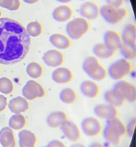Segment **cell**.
<instances>
[{
    "instance_id": "obj_30",
    "label": "cell",
    "mask_w": 136,
    "mask_h": 147,
    "mask_svg": "<svg viewBox=\"0 0 136 147\" xmlns=\"http://www.w3.org/2000/svg\"><path fill=\"white\" fill-rule=\"evenodd\" d=\"M27 32L29 36L33 37H38L42 33V26L38 22H32L28 24Z\"/></svg>"
},
{
    "instance_id": "obj_31",
    "label": "cell",
    "mask_w": 136,
    "mask_h": 147,
    "mask_svg": "<svg viewBox=\"0 0 136 147\" xmlns=\"http://www.w3.org/2000/svg\"><path fill=\"white\" fill-rule=\"evenodd\" d=\"M13 83L7 78H0V92L4 94H9L13 90Z\"/></svg>"
},
{
    "instance_id": "obj_23",
    "label": "cell",
    "mask_w": 136,
    "mask_h": 147,
    "mask_svg": "<svg viewBox=\"0 0 136 147\" xmlns=\"http://www.w3.org/2000/svg\"><path fill=\"white\" fill-rule=\"evenodd\" d=\"M123 43L136 47V27L132 23L128 24L124 27L121 35Z\"/></svg>"
},
{
    "instance_id": "obj_24",
    "label": "cell",
    "mask_w": 136,
    "mask_h": 147,
    "mask_svg": "<svg viewBox=\"0 0 136 147\" xmlns=\"http://www.w3.org/2000/svg\"><path fill=\"white\" fill-rule=\"evenodd\" d=\"M101 65L97 58L92 56L84 59L82 64V69L85 73L90 77L99 69Z\"/></svg>"
},
{
    "instance_id": "obj_1",
    "label": "cell",
    "mask_w": 136,
    "mask_h": 147,
    "mask_svg": "<svg viewBox=\"0 0 136 147\" xmlns=\"http://www.w3.org/2000/svg\"><path fill=\"white\" fill-rule=\"evenodd\" d=\"M31 39L18 22L0 18V64L13 65L21 61L29 51Z\"/></svg>"
},
{
    "instance_id": "obj_12",
    "label": "cell",
    "mask_w": 136,
    "mask_h": 147,
    "mask_svg": "<svg viewBox=\"0 0 136 147\" xmlns=\"http://www.w3.org/2000/svg\"><path fill=\"white\" fill-rule=\"evenodd\" d=\"M100 8L94 2H85L80 6V13L83 18L86 20H96L100 15Z\"/></svg>"
},
{
    "instance_id": "obj_14",
    "label": "cell",
    "mask_w": 136,
    "mask_h": 147,
    "mask_svg": "<svg viewBox=\"0 0 136 147\" xmlns=\"http://www.w3.org/2000/svg\"><path fill=\"white\" fill-rule=\"evenodd\" d=\"M52 79L57 84H67L71 82L74 78L73 72L68 68L60 67L53 71Z\"/></svg>"
},
{
    "instance_id": "obj_9",
    "label": "cell",
    "mask_w": 136,
    "mask_h": 147,
    "mask_svg": "<svg viewBox=\"0 0 136 147\" xmlns=\"http://www.w3.org/2000/svg\"><path fill=\"white\" fill-rule=\"evenodd\" d=\"M94 113L97 117L106 121L117 118L119 115L117 108L108 104L96 105L94 109Z\"/></svg>"
},
{
    "instance_id": "obj_22",
    "label": "cell",
    "mask_w": 136,
    "mask_h": 147,
    "mask_svg": "<svg viewBox=\"0 0 136 147\" xmlns=\"http://www.w3.org/2000/svg\"><path fill=\"white\" fill-rule=\"evenodd\" d=\"M0 144L2 147H16L14 132L9 127H4L0 130Z\"/></svg>"
},
{
    "instance_id": "obj_16",
    "label": "cell",
    "mask_w": 136,
    "mask_h": 147,
    "mask_svg": "<svg viewBox=\"0 0 136 147\" xmlns=\"http://www.w3.org/2000/svg\"><path fill=\"white\" fill-rule=\"evenodd\" d=\"M73 9L68 5H61L56 7L52 13V17L56 21L64 22L71 19L73 15Z\"/></svg>"
},
{
    "instance_id": "obj_46",
    "label": "cell",
    "mask_w": 136,
    "mask_h": 147,
    "mask_svg": "<svg viewBox=\"0 0 136 147\" xmlns=\"http://www.w3.org/2000/svg\"></svg>"
},
{
    "instance_id": "obj_19",
    "label": "cell",
    "mask_w": 136,
    "mask_h": 147,
    "mask_svg": "<svg viewBox=\"0 0 136 147\" xmlns=\"http://www.w3.org/2000/svg\"><path fill=\"white\" fill-rule=\"evenodd\" d=\"M8 106L10 111L15 114L24 113L29 109V104L27 100L21 96L11 99Z\"/></svg>"
},
{
    "instance_id": "obj_44",
    "label": "cell",
    "mask_w": 136,
    "mask_h": 147,
    "mask_svg": "<svg viewBox=\"0 0 136 147\" xmlns=\"http://www.w3.org/2000/svg\"><path fill=\"white\" fill-rule=\"evenodd\" d=\"M55 1H58L59 2L60 1V0H55Z\"/></svg>"
},
{
    "instance_id": "obj_33",
    "label": "cell",
    "mask_w": 136,
    "mask_h": 147,
    "mask_svg": "<svg viewBox=\"0 0 136 147\" xmlns=\"http://www.w3.org/2000/svg\"><path fill=\"white\" fill-rule=\"evenodd\" d=\"M136 118H132L128 123L127 126H126V134L129 137L131 138L134 135L135 128L136 126Z\"/></svg>"
},
{
    "instance_id": "obj_15",
    "label": "cell",
    "mask_w": 136,
    "mask_h": 147,
    "mask_svg": "<svg viewBox=\"0 0 136 147\" xmlns=\"http://www.w3.org/2000/svg\"><path fill=\"white\" fill-rule=\"evenodd\" d=\"M80 92L84 96L94 98L99 96L100 88L99 86L93 80H85L81 83L80 86Z\"/></svg>"
},
{
    "instance_id": "obj_36",
    "label": "cell",
    "mask_w": 136,
    "mask_h": 147,
    "mask_svg": "<svg viewBox=\"0 0 136 147\" xmlns=\"http://www.w3.org/2000/svg\"><path fill=\"white\" fill-rule=\"evenodd\" d=\"M13 3V0H0V7L9 9Z\"/></svg>"
},
{
    "instance_id": "obj_10",
    "label": "cell",
    "mask_w": 136,
    "mask_h": 147,
    "mask_svg": "<svg viewBox=\"0 0 136 147\" xmlns=\"http://www.w3.org/2000/svg\"><path fill=\"white\" fill-rule=\"evenodd\" d=\"M60 128L64 136L69 141L76 142L81 139L80 129L73 122L68 120Z\"/></svg>"
},
{
    "instance_id": "obj_2",
    "label": "cell",
    "mask_w": 136,
    "mask_h": 147,
    "mask_svg": "<svg viewBox=\"0 0 136 147\" xmlns=\"http://www.w3.org/2000/svg\"><path fill=\"white\" fill-rule=\"evenodd\" d=\"M103 133L105 140L108 143L118 146L126 134V126L118 117L108 120Z\"/></svg>"
},
{
    "instance_id": "obj_29",
    "label": "cell",
    "mask_w": 136,
    "mask_h": 147,
    "mask_svg": "<svg viewBox=\"0 0 136 147\" xmlns=\"http://www.w3.org/2000/svg\"><path fill=\"white\" fill-rule=\"evenodd\" d=\"M27 74L33 78H38L42 76L43 69L39 64L36 63H30L27 67Z\"/></svg>"
},
{
    "instance_id": "obj_17",
    "label": "cell",
    "mask_w": 136,
    "mask_h": 147,
    "mask_svg": "<svg viewBox=\"0 0 136 147\" xmlns=\"http://www.w3.org/2000/svg\"><path fill=\"white\" fill-rule=\"evenodd\" d=\"M68 120L67 115L61 111H54L50 113L46 118V123L52 128L61 127Z\"/></svg>"
},
{
    "instance_id": "obj_8",
    "label": "cell",
    "mask_w": 136,
    "mask_h": 147,
    "mask_svg": "<svg viewBox=\"0 0 136 147\" xmlns=\"http://www.w3.org/2000/svg\"><path fill=\"white\" fill-rule=\"evenodd\" d=\"M81 129L84 134L90 137H96L101 134L103 131L101 123L95 117H86L82 121Z\"/></svg>"
},
{
    "instance_id": "obj_18",
    "label": "cell",
    "mask_w": 136,
    "mask_h": 147,
    "mask_svg": "<svg viewBox=\"0 0 136 147\" xmlns=\"http://www.w3.org/2000/svg\"><path fill=\"white\" fill-rule=\"evenodd\" d=\"M20 147H36L37 138L30 130L22 129L18 134Z\"/></svg>"
},
{
    "instance_id": "obj_38",
    "label": "cell",
    "mask_w": 136,
    "mask_h": 147,
    "mask_svg": "<svg viewBox=\"0 0 136 147\" xmlns=\"http://www.w3.org/2000/svg\"><path fill=\"white\" fill-rule=\"evenodd\" d=\"M20 6V0H13V3L11 7L8 9L10 11H15L19 9Z\"/></svg>"
},
{
    "instance_id": "obj_28",
    "label": "cell",
    "mask_w": 136,
    "mask_h": 147,
    "mask_svg": "<svg viewBox=\"0 0 136 147\" xmlns=\"http://www.w3.org/2000/svg\"><path fill=\"white\" fill-rule=\"evenodd\" d=\"M120 53L123 58L127 60H135L136 58V47L123 43L120 49Z\"/></svg>"
},
{
    "instance_id": "obj_42",
    "label": "cell",
    "mask_w": 136,
    "mask_h": 147,
    "mask_svg": "<svg viewBox=\"0 0 136 147\" xmlns=\"http://www.w3.org/2000/svg\"><path fill=\"white\" fill-rule=\"evenodd\" d=\"M72 1L73 0H60L59 2L62 3H67L70 2Z\"/></svg>"
},
{
    "instance_id": "obj_37",
    "label": "cell",
    "mask_w": 136,
    "mask_h": 147,
    "mask_svg": "<svg viewBox=\"0 0 136 147\" xmlns=\"http://www.w3.org/2000/svg\"><path fill=\"white\" fill-rule=\"evenodd\" d=\"M7 105V98L3 95H0V112L5 109Z\"/></svg>"
},
{
    "instance_id": "obj_5",
    "label": "cell",
    "mask_w": 136,
    "mask_h": 147,
    "mask_svg": "<svg viewBox=\"0 0 136 147\" xmlns=\"http://www.w3.org/2000/svg\"><path fill=\"white\" fill-rule=\"evenodd\" d=\"M100 14L108 23L114 25L125 18L128 11L125 8L115 7L107 4L100 8Z\"/></svg>"
},
{
    "instance_id": "obj_11",
    "label": "cell",
    "mask_w": 136,
    "mask_h": 147,
    "mask_svg": "<svg viewBox=\"0 0 136 147\" xmlns=\"http://www.w3.org/2000/svg\"><path fill=\"white\" fill-rule=\"evenodd\" d=\"M42 60L49 67L57 68L60 67L65 62V57L63 53L56 50H50L44 53Z\"/></svg>"
},
{
    "instance_id": "obj_43",
    "label": "cell",
    "mask_w": 136,
    "mask_h": 147,
    "mask_svg": "<svg viewBox=\"0 0 136 147\" xmlns=\"http://www.w3.org/2000/svg\"><path fill=\"white\" fill-rule=\"evenodd\" d=\"M1 9H0V17H1Z\"/></svg>"
},
{
    "instance_id": "obj_25",
    "label": "cell",
    "mask_w": 136,
    "mask_h": 147,
    "mask_svg": "<svg viewBox=\"0 0 136 147\" xmlns=\"http://www.w3.org/2000/svg\"><path fill=\"white\" fill-rule=\"evenodd\" d=\"M92 52L97 58L105 59L112 57L116 52L111 50L103 43H100L93 47Z\"/></svg>"
},
{
    "instance_id": "obj_32",
    "label": "cell",
    "mask_w": 136,
    "mask_h": 147,
    "mask_svg": "<svg viewBox=\"0 0 136 147\" xmlns=\"http://www.w3.org/2000/svg\"><path fill=\"white\" fill-rule=\"evenodd\" d=\"M108 75L107 70L102 65L99 69L90 78L95 81H101L105 80Z\"/></svg>"
},
{
    "instance_id": "obj_26",
    "label": "cell",
    "mask_w": 136,
    "mask_h": 147,
    "mask_svg": "<svg viewBox=\"0 0 136 147\" xmlns=\"http://www.w3.org/2000/svg\"><path fill=\"white\" fill-rule=\"evenodd\" d=\"M78 98V95L76 92L70 87L64 88L59 94L61 101L66 105H71L77 101Z\"/></svg>"
},
{
    "instance_id": "obj_40",
    "label": "cell",
    "mask_w": 136,
    "mask_h": 147,
    "mask_svg": "<svg viewBox=\"0 0 136 147\" xmlns=\"http://www.w3.org/2000/svg\"><path fill=\"white\" fill-rule=\"evenodd\" d=\"M89 147H105L102 144L98 143H94L91 144Z\"/></svg>"
},
{
    "instance_id": "obj_34",
    "label": "cell",
    "mask_w": 136,
    "mask_h": 147,
    "mask_svg": "<svg viewBox=\"0 0 136 147\" xmlns=\"http://www.w3.org/2000/svg\"><path fill=\"white\" fill-rule=\"evenodd\" d=\"M124 0H106L107 5L116 8H120L124 3Z\"/></svg>"
},
{
    "instance_id": "obj_4",
    "label": "cell",
    "mask_w": 136,
    "mask_h": 147,
    "mask_svg": "<svg viewBox=\"0 0 136 147\" xmlns=\"http://www.w3.org/2000/svg\"><path fill=\"white\" fill-rule=\"evenodd\" d=\"M133 66L129 60L120 59L109 66L107 71L111 78L115 80H122L131 73Z\"/></svg>"
},
{
    "instance_id": "obj_20",
    "label": "cell",
    "mask_w": 136,
    "mask_h": 147,
    "mask_svg": "<svg viewBox=\"0 0 136 147\" xmlns=\"http://www.w3.org/2000/svg\"><path fill=\"white\" fill-rule=\"evenodd\" d=\"M104 98L107 104L116 108L123 106L126 102L120 93L113 88L105 92Z\"/></svg>"
},
{
    "instance_id": "obj_39",
    "label": "cell",
    "mask_w": 136,
    "mask_h": 147,
    "mask_svg": "<svg viewBox=\"0 0 136 147\" xmlns=\"http://www.w3.org/2000/svg\"><path fill=\"white\" fill-rule=\"evenodd\" d=\"M39 0H23V1L28 4H33L39 1Z\"/></svg>"
},
{
    "instance_id": "obj_41",
    "label": "cell",
    "mask_w": 136,
    "mask_h": 147,
    "mask_svg": "<svg viewBox=\"0 0 136 147\" xmlns=\"http://www.w3.org/2000/svg\"><path fill=\"white\" fill-rule=\"evenodd\" d=\"M71 147H86L84 145L80 143H75L73 144Z\"/></svg>"
},
{
    "instance_id": "obj_27",
    "label": "cell",
    "mask_w": 136,
    "mask_h": 147,
    "mask_svg": "<svg viewBox=\"0 0 136 147\" xmlns=\"http://www.w3.org/2000/svg\"><path fill=\"white\" fill-rule=\"evenodd\" d=\"M27 121L21 114H15L12 116L9 121V127L15 130H21L26 127Z\"/></svg>"
},
{
    "instance_id": "obj_6",
    "label": "cell",
    "mask_w": 136,
    "mask_h": 147,
    "mask_svg": "<svg viewBox=\"0 0 136 147\" xmlns=\"http://www.w3.org/2000/svg\"><path fill=\"white\" fill-rule=\"evenodd\" d=\"M113 88L120 93L126 102H136V88L133 84L125 80H118L114 84Z\"/></svg>"
},
{
    "instance_id": "obj_35",
    "label": "cell",
    "mask_w": 136,
    "mask_h": 147,
    "mask_svg": "<svg viewBox=\"0 0 136 147\" xmlns=\"http://www.w3.org/2000/svg\"><path fill=\"white\" fill-rule=\"evenodd\" d=\"M46 147H66L63 142L58 140H54L50 142Z\"/></svg>"
},
{
    "instance_id": "obj_13",
    "label": "cell",
    "mask_w": 136,
    "mask_h": 147,
    "mask_svg": "<svg viewBox=\"0 0 136 147\" xmlns=\"http://www.w3.org/2000/svg\"><path fill=\"white\" fill-rule=\"evenodd\" d=\"M103 41L104 44L114 52L119 50L123 44L121 34L118 32L112 30L105 33Z\"/></svg>"
},
{
    "instance_id": "obj_21",
    "label": "cell",
    "mask_w": 136,
    "mask_h": 147,
    "mask_svg": "<svg viewBox=\"0 0 136 147\" xmlns=\"http://www.w3.org/2000/svg\"><path fill=\"white\" fill-rule=\"evenodd\" d=\"M49 41L52 45L57 49L65 50L71 45V39L66 35L61 34H54L49 38Z\"/></svg>"
},
{
    "instance_id": "obj_3",
    "label": "cell",
    "mask_w": 136,
    "mask_h": 147,
    "mask_svg": "<svg viewBox=\"0 0 136 147\" xmlns=\"http://www.w3.org/2000/svg\"><path fill=\"white\" fill-rule=\"evenodd\" d=\"M90 28V23L88 20L78 17L68 22L66 27V32L70 39L78 40L87 33Z\"/></svg>"
},
{
    "instance_id": "obj_7",
    "label": "cell",
    "mask_w": 136,
    "mask_h": 147,
    "mask_svg": "<svg viewBox=\"0 0 136 147\" xmlns=\"http://www.w3.org/2000/svg\"><path fill=\"white\" fill-rule=\"evenodd\" d=\"M22 93L23 96L29 100L43 97L46 95L45 90L42 86L33 80L27 82L22 88Z\"/></svg>"
},
{
    "instance_id": "obj_45",
    "label": "cell",
    "mask_w": 136,
    "mask_h": 147,
    "mask_svg": "<svg viewBox=\"0 0 136 147\" xmlns=\"http://www.w3.org/2000/svg\"><path fill=\"white\" fill-rule=\"evenodd\" d=\"M80 1H86V0H80Z\"/></svg>"
}]
</instances>
